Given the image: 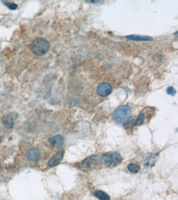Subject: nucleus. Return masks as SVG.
I'll return each instance as SVG.
<instances>
[{
    "label": "nucleus",
    "instance_id": "f03ea898",
    "mask_svg": "<svg viewBox=\"0 0 178 200\" xmlns=\"http://www.w3.org/2000/svg\"><path fill=\"white\" fill-rule=\"evenodd\" d=\"M101 158L98 155H93L81 162L78 168L83 172H89L98 168L101 163Z\"/></svg>",
    "mask_w": 178,
    "mask_h": 200
},
{
    "label": "nucleus",
    "instance_id": "f257e3e1",
    "mask_svg": "<svg viewBox=\"0 0 178 200\" xmlns=\"http://www.w3.org/2000/svg\"><path fill=\"white\" fill-rule=\"evenodd\" d=\"M132 114V109L129 106H120L113 112L112 118L117 124L125 126L128 124Z\"/></svg>",
    "mask_w": 178,
    "mask_h": 200
},
{
    "label": "nucleus",
    "instance_id": "6e6552de",
    "mask_svg": "<svg viewBox=\"0 0 178 200\" xmlns=\"http://www.w3.org/2000/svg\"><path fill=\"white\" fill-rule=\"evenodd\" d=\"M64 138L60 134H57L51 138L49 140V144L54 148H58L61 147L64 144Z\"/></svg>",
    "mask_w": 178,
    "mask_h": 200
},
{
    "label": "nucleus",
    "instance_id": "39448f33",
    "mask_svg": "<svg viewBox=\"0 0 178 200\" xmlns=\"http://www.w3.org/2000/svg\"><path fill=\"white\" fill-rule=\"evenodd\" d=\"M97 93L101 97H106L110 95L112 91V86L107 82H103L97 87Z\"/></svg>",
    "mask_w": 178,
    "mask_h": 200
},
{
    "label": "nucleus",
    "instance_id": "4468645a",
    "mask_svg": "<svg viewBox=\"0 0 178 200\" xmlns=\"http://www.w3.org/2000/svg\"><path fill=\"white\" fill-rule=\"evenodd\" d=\"M3 3L5 6H7L10 10H15L18 8V5L14 3L11 2H3Z\"/></svg>",
    "mask_w": 178,
    "mask_h": 200
},
{
    "label": "nucleus",
    "instance_id": "9d476101",
    "mask_svg": "<svg viewBox=\"0 0 178 200\" xmlns=\"http://www.w3.org/2000/svg\"><path fill=\"white\" fill-rule=\"evenodd\" d=\"M2 121L4 126H5L8 129H11L13 128L14 122L13 117L11 115L9 114L4 115L2 117Z\"/></svg>",
    "mask_w": 178,
    "mask_h": 200
},
{
    "label": "nucleus",
    "instance_id": "2eb2a0df",
    "mask_svg": "<svg viewBox=\"0 0 178 200\" xmlns=\"http://www.w3.org/2000/svg\"><path fill=\"white\" fill-rule=\"evenodd\" d=\"M167 93L168 95H170L171 96H174L176 93V90H175V89L172 86L169 87L167 89Z\"/></svg>",
    "mask_w": 178,
    "mask_h": 200
},
{
    "label": "nucleus",
    "instance_id": "20e7f679",
    "mask_svg": "<svg viewBox=\"0 0 178 200\" xmlns=\"http://www.w3.org/2000/svg\"><path fill=\"white\" fill-rule=\"evenodd\" d=\"M101 160L108 167H114L122 162L123 159L120 154L116 152H109L104 155Z\"/></svg>",
    "mask_w": 178,
    "mask_h": 200
},
{
    "label": "nucleus",
    "instance_id": "1a4fd4ad",
    "mask_svg": "<svg viewBox=\"0 0 178 200\" xmlns=\"http://www.w3.org/2000/svg\"><path fill=\"white\" fill-rule=\"evenodd\" d=\"M127 39L133 40V41H151L153 40V38L148 36H140V35H132L125 36Z\"/></svg>",
    "mask_w": 178,
    "mask_h": 200
},
{
    "label": "nucleus",
    "instance_id": "f8f14e48",
    "mask_svg": "<svg viewBox=\"0 0 178 200\" xmlns=\"http://www.w3.org/2000/svg\"><path fill=\"white\" fill-rule=\"evenodd\" d=\"M140 166L137 164H130L128 166V170L131 173H136L139 172V170H140Z\"/></svg>",
    "mask_w": 178,
    "mask_h": 200
},
{
    "label": "nucleus",
    "instance_id": "423d86ee",
    "mask_svg": "<svg viewBox=\"0 0 178 200\" xmlns=\"http://www.w3.org/2000/svg\"><path fill=\"white\" fill-rule=\"evenodd\" d=\"M64 154V150H61L58 152L54 155L52 156L49 160L48 162V165L49 167H54L58 165L60 163L63 159Z\"/></svg>",
    "mask_w": 178,
    "mask_h": 200
},
{
    "label": "nucleus",
    "instance_id": "9b49d317",
    "mask_svg": "<svg viewBox=\"0 0 178 200\" xmlns=\"http://www.w3.org/2000/svg\"><path fill=\"white\" fill-rule=\"evenodd\" d=\"M94 195L99 200H110V197L106 192L101 190H95Z\"/></svg>",
    "mask_w": 178,
    "mask_h": 200
},
{
    "label": "nucleus",
    "instance_id": "ddd939ff",
    "mask_svg": "<svg viewBox=\"0 0 178 200\" xmlns=\"http://www.w3.org/2000/svg\"><path fill=\"white\" fill-rule=\"evenodd\" d=\"M145 115L144 113H140L139 115L137 116V119L136 120L135 125L137 126H140L142 125L144 122L145 120Z\"/></svg>",
    "mask_w": 178,
    "mask_h": 200
},
{
    "label": "nucleus",
    "instance_id": "0eeeda50",
    "mask_svg": "<svg viewBox=\"0 0 178 200\" xmlns=\"http://www.w3.org/2000/svg\"><path fill=\"white\" fill-rule=\"evenodd\" d=\"M27 158L29 161L34 162L39 159L41 156V152L38 148H31L27 152Z\"/></svg>",
    "mask_w": 178,
    "mask_h": 200
},
{
    "label": "nucleus",
    "instance_id": "7ed1b4c3",
    "mask_svg": "<svg viewBox=\"0 0 178 200\" xmlns=\"http://www.w3.org/2000/svg\"><path fill=\"white\" fill-rule=\"evenodd\" d=\"M30 49L35 55L41 56L46 54L49 51L50 44L47 40L43 38H36L32 42Z\"/></svg>",
    "mask_w": 178,
    "mask_h": 200
},
{
    "label": "nucleus",
    "instance_id": "dca6fc26",
    "mask_svg": "<svg viewBox=\"0 0 178 200\" xmlns=\"http://www.w3.org/2000/svg\"><path fill=\"white\" fill-rule=\"evenodd\" d=\"M0 169H1V165H0Z\"/></svg>",
    "mask_w": 178,
    "mask_h": 200
}]
</instances>
